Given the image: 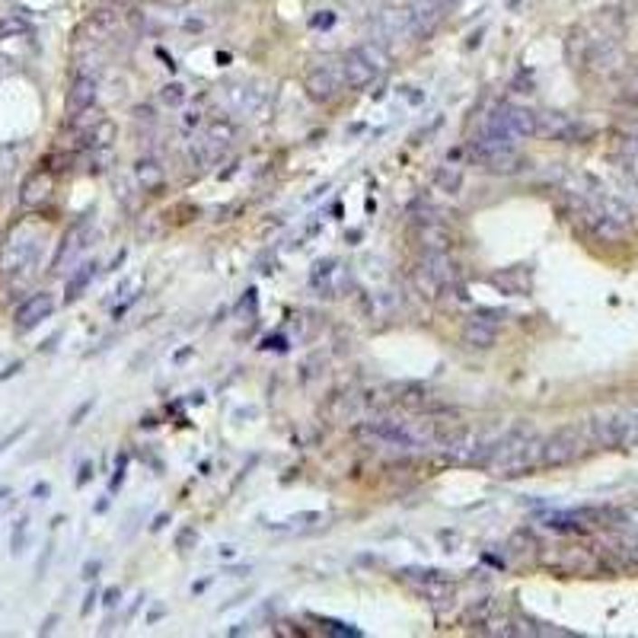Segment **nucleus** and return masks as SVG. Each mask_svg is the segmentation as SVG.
I'll return each mask as SVG.
<instances>
[{"label": "nucleus", "mask_w": 638, "mask_h": 638, "mask_svg": "<svg viewBox=\"0 0 638 638\" xmlns=\"http://www.w3.org/2000/svg\"><path fill=\"white\" fill-rule=\"evenodd\" d=\"M342 64L332 58L316 61V68H309L307 81H303V90L313 102H332L338 93H342Z\"/></svg>", "instance_id": "nucleus-5"}, {"label": "nucleus", "mask_w": 638, "mask_h": 638, "mask_svg": "<svg viewBox=\"0 0 638 638\" xmlns=\"http://www.w3.org/2000/svg\"><path fill=\"white\" fill-rule=\"evenodd\" d=\"M489 281L495 284L498 290H504V294L524 297L527 290H530V271L527 269H504V271H495Z\"/></svg>", "instance_id": "nucleus-19"}, {"label": "nucleus", "mask_w": 638, "mask_h": 638, "mask_svg": "<svg viewBox=\"0 0 638 638\" xmlns=\"http://www.w3.org/2000/svg\"><path fill=\"white\" fill-rule=\"evenodd\" d=\"M309 23H313V29H332L336 26V14H332V10H323V14H316Z\"/></svg>", "instance_id": "nucleus-32"}, {"label": "nucleus", "mask_w": 638, "mask_h": 638, "mask_svg": "<svg viewBox=\"0 0 638 638\" xmlns=\"http://www.w3.org/2000/svg\"><path fill=\"white\" fill-rule=\"evenodd\" d=\"M472 319H482V323H489V326H501L504 323V309H491V307H476L472 309Z\"/></svg>", "instance_id": "nucleus-28"}, {"label": "nucleus", "mask_w": 638, "mask_h": 638, "mask_svg": "<svg viewBox=\"0 0 638 638\" xmlns=\"http://www.w3.org/2000/svg\"><path fill=\"white\" fill-rule=\"evenodd\" d=\"M431 182H434V188L437 192H443V195H460V188H463V169L443 163V167L434 169Z\"/></svg>", "instance_id": "nucleus-21"}, {"label": "nucleus", "mask_w": 638, "mask_h": 638, "mask_svg": "<svg viewBox=\"0 0 638 638\" xmlns=\"http://www.w3.org/2000/svg\"><path fill=\"white\" fill-rule=\"evenodd\" d=\"M501 125L508 128L514 138H533L537 135V125H539V112L533 109H524V106H498L495 109Z\"/></svg>", "instance_id": "nucleus-11"}, {"label": "nucleus", "mask_w": 638, "mask_h": 638, "mask_svg": "<svg viewBox=\"0 0 638 638\" xmlns=\"http://www.w3.org/2000/svg\"><path fill=\"white\" fill-rule=\"evenodd\" d=\"M195 543H198V530H195V527H182V530L176 533V549H179V552L195 549Z\"/></svg>", "instance_id": "nucleus-29"}, {"label": "nucleus", "mask_w": 638, "mask_h": 638, "mask_svg": "<svg viewBox=\"0 0 638 638\" xmlns=\"http://www.w3.org/2000/svg\"><path fill=\"white\" fill-rule=\"evenodd\" d=\"M52 188H54V176L48 169H35L33 176H26L20 188V205L23 208H42V205L52 198Z\"/></svg>", "instance_id": "nucleus-14"}, {"label": "nucleus", "mask_w": 638, "mask_h": 638, "mask_svg": "<svg viewBox=\"0 0 638 638\" xmlns=\"http://www.w3.org/2000/svg\"><path fill=\"white\" fill-rule=\"evenodd\" d=\"M463 623H466V629H472V632H498L495 629L498 625V604L491 597L476 600V604L466 610Z\"/></svg>", "instance_id": "nucleus-17"}, {"label": "nucleus", "mask_w": 638, "mask_h": 638, "mask_svg": "<svg viewBox=\"0 0 638 638\" xmlns=\"http://www.w3.org/2000/svg\"><path fill=\"white\" fill-rule=\"evenodd\" d=\"M186 100H188L186 83L173 81V83H163V87H160V102H163V106H167V109H179V106H186Z\"/></svg>", "instance_id": "nucleus-25"}, {"label": "nucleus", "mask_w": 638, "mask_h": 638, "mask_svg": "<svg viewBox=\"0 0 638 638\" xmlns=\"http://www.w3.org/2000/svg\"><path fill=\"white\" fill-rule=\"evenodd\" d=\"M135 182L141 192H157L167 182V167L157 154H144L135 160Z\"/></svg>", "instance_id": "nucleus-16"}, {"label": "nucleus", "mask_w": 638, "mask_h": 638, "mask_svg": "<svg viewBox=\"0 0 638 638\" xmlns=\"http://www.w3.org/2000/svg\"><path fill=\"white\" fill-rule=\"evenodd\" d=\"M119 600H121V591H119V587H109V591H106V606H115Z\"/></svg>", "instance_id": "nucleus-36"}, {"label": "nucleus", "mask_w": 638, "mask_h": 638, "mask_svg": "<svg viewBox=\"0 0 638 638\" xmlns=\"http://www.w3.org/2000/svg\"><path fill=\"white\" fill-rule=\"evenodd\" d=\"M26 533H29V520L20 518L16 520V530H14V556H20L26 549Z\"/></svg>", "instance_id": "nucleus-31"}, {"label": "nucleus", "mask_w": 638, "mask_h": 638, "mask_svg": "<svg viewBox=\"0 0 638 638\" xmlns=\"http://www.w3.org/2000/svg\"><path fill=\"white\" fill-rule=\"evenodd\" d=\"M224 100H227V109L233 115H259L269 102V93L259 90L255 83H227Z\"/></svg>", "instance_id": "nucleus-8"}, {"label": "nucleus", "mask_w": 638, "mask_h": 638, "mask_svg": "<svg viewBox=\"0 0 638 638\" xmlns=\"http://www.w3.org/2000/svg\"><path fill=\"white\" fill-rule=\"evenodd\" d=\"M100 568H102L100 558H96V562H87V565H83V578H96V571H100Z\"/></svg>", "instance_id": "nucleus-35"}, {"label": "nucleus", "mask_w": 638, "mask_h": 638, "mask_svg": "<svg viewBox=\"0 0 638 638\" xmlns=\"http://www.w3.org/2000/svg\"><path fill=\"white\" fill-rule=\"evenodd\" d=\"M437 4H441V7H443V10H451V7H457L460 0H437Z\"/></svg>", "instance_id": "nucleus-40"}, {"label": "nucleus", "mask_w": 638, "mask_h": 638, "mask_svg": "<svg viewBox=\"0 0 638 638\" xmlns=\"http://www.w3.org/2000/svg\"><path fill=\"white\" fill-rule=\"evenodd\" d=\"M48 495H52V485H48V482H39V485L33 489V498H35V501H48Z\"/></svg>", "instance_id": "nucleus-33"}, {"label": "nucleus", "mask_w": 638, "mask_h": 638, "mask_svg": "<svg viewBox=\"0 0 638 638\" xmlns=\"http://www.w3.org/2000/svg\"><path fill=\"white\" fill-rule=\"evenodd\" d=\"M587 443H591V437H587L585 428H578V424H565V428L552 431V434L543 441V457H539V466L571 463L575 457L585 453Z\"/></svg>", "instance_id": "nucleus-2"}, {"label": "nucleus", "mask_w": 638, "mask_h": 638, "mask_svg": "<svg viewBox=\"0 0 638 638\" xmlns=\"http://www.w3.org/2000/svg\"><path fill=\"white\" fill-rule=\"evenodd\" d=\"M52 313H54V294L39 290V294H29L26 300L16 307L14 323H16V329L20 332H29V329H35L39 323H45Z\"/></svg>", "instance_id": "nucleus-9"}, {"label": "nucleus", "mask_w": 638, "mask_h": 638, "mask_svg": "<svg viewBox=\"0 0 638 638\" xmlns=\"http://www.w3.org/2000/svg\"><path fill=\"white\" fill-rule=\"evenodd\" d=\"M90 476H93V463H83V466H81V476H77V485L83 489V485L90 482Z\"/></svg>", "instance_id": "nucleus-34"}, {"label": "nucleus", "mask_w": 638, "mask_h": 638, "mask_svg": "<svg viewBox=\"0 0 638 638\" xmlns=\"http://www.w3.org/2000/svg\"><path fill=\"white\" fill-rule=\"evenodd\" d=\"M167 524H169V518H167V514H160V518L154 520V530H163Z\"/></svg>", "instance_id": "nucleus-38"}, {"label": "nucleus", "mask_w": 638, "mask_h": 638, "mask_svg": "<svg viewBox=\"0 0 638 638\" xmlns=\"http://www.w3.org/2000/svg\"><path fill=\"white\" fill-rule=\"evenodd\" d=\"M409 14H412V23H415V39H431L447 10H443L437 0H412Z\"/></svg>", "instance_id": "nucleus-12"}, {"label": "nucleus", "mask_w": 638, "mask_h": 638, "mask_svg": "<svg viewBox=\"0 0 638 638\" xmlns=\"http://www.w3.org/2000/svg\"><path fill=\"white\" fill-rule=\"evenodd\" d=\"M409 275H412V288H415L418 294L424 297V300H437V297H441L443 290H447V288L441 284V278H437L434 271H431L428 265L422 262V259H418V262L412 265Z\"/></svg>", "instance_id": "nucleus-20"}, {"label": "nucleus", "mask_w": 638, "mask_h": 638, "mask_svg": "<svg viewBox=\"0 0 638 638\" xmlns=\"http://www.w3.org/2000/svg\"><path fill=\"white\" fill-rule=\"evenodd\" d=\"M96 269H100V265L96 262H83L81 269L74 271V275L68 278V284H64V300H77V297L83 294V290L90 288V284H93V278H96Z\"/></svg>", "instance_id": "nucleus-22"}, {"label": "nucleus", "mask_w": 638, "mask_h": 638, "mask_svg": "<svg viewBox=\"0 0 638 638\" xmlns=\"http://www.w3.org/2000/svg\"><path fill=\"white\" fill-rule=\"evenodd\" d=\"M121 26V14L115 7H100L93 10V14L87 16V20L81 23V29H77V39H81V45H106L109 39L115 35V29Z\"/></svg>", "instance_id": "nucleus-7"}, {"label": "nucleus", "mask_w": 638, "mask_h": 638, "mask_svg": "<svg viewBox=\"0 0 638 638\" xmlns=\"http://www.w3.org/2000/svg\"><path fill=\"white\" fill-rule=\"evenodd\" d=\"M338 64H342V83H345L348 90H367L370 83H374L376 71L370 68V64L361 58V54H357V48L345 52Z\"/></svg>", "instance_id": "nucleus-13"}, {"label": "nucleus", "mask_w": 638, "mask_h": 638, "mask_svg": "<svg viewBox=\"0 0 638 638\" xmlns=\"http://www.w3.org/2000/svg\"><path fill=\"white\" fill-rule=\"evenodd\" d=\"M361 437H374V443H386V447H399V451H418L428 441H434V434H424L415 424L399 422V418H370L361 431Z\"/></svg>", "instance_id": "nucleus-1"}, {"label": "nucleus", "mask_w": 638, "mask_h": 638, "mask_svg": "<svg viewBox=\"0 0 638 638\" xmlns=\"http://www.w3.org/2000/svg\"><path fill=\"white\" fill-rule=\"evenodd\" d=\"M495 338H498L495 326L482 323V319H472V316L466 319L463 332H460V342H463L466 348H472V351H489L491 345H495Z\"/></svg>", "instance_id": "nucleus-18"}, {"label": "nucleus", "mask_w": 638, "mask_h": 638, "mask_svg": "<svg viewBox=\"0 0 638 638\" xmlns=\"http://www.w3.org/2000/svg\"><path fill=\"white\" fill-rule=\"evenodd\" d=\"M380 45H399V42H415V23H412L409 7H383L370 23Z\"/></svg>", "instance_id": "nucleus-4"}, {"label": "nucleus", "mask_w": 638, "mask_h": 638, "mask_svg": "<svg viewBox=\"0 0 638 638\" xmlns=\"http://www.w3.org/2000/svg\"><path fill=\"white\" fill-rule=\"evenodd\" d=\"M96 96H100V83H96V77L77 74L74 83H71V90H68V112L81 115V112H87V109H93Z\"/></svg>", "instance_id": "nucleus-15"}, {"label": "nucleus", "mask_w": 638, "mask_h": 638, "mask_svg": "<svg viewBox=\"0 0 638 638\" xmlns=\"http://www.w3.org/2000/svg\"><path fill=\"white\" fill-rule=\"evenodd\" d=\"M93 604H96V591H90V594H87V604L81 606V613H83V616H87V613L93 610Z\"/></svg>", "instance_id": "nucleus-37"}, {"label": "nucleus", "mask_w": 638, "mask_h": 638, "mask_svg": "<svg viewBox=\"0 0 638 638\" xmlns=\"http://www.w3.org/2000/svg\"><path fill=\"white\" fill-rule=\"evenodd\" d=\"M233 138H236V121L227 119V115H217V119L208 125V141L221 144V148H230Z\"/></svg>", "instance_id": "nucleus-24"}, {"label": "nucleus", "mask_w": 638, "mask_h": 638, "mask_svg": "<svg viewBox=\"0 0 638 638\" xmlns=\"http://www.w3.org/2000/svg\"><path fill=\"white\" fill-rule=\"evenodd\" d=\"M90 246V221H77L74 227L64 233V240H61V246H58V252H54V262H52V269L54 271H61L64 265H71L77 259V255L83 252V249Z\"/></svg>", "instance_id": "nucleus-10"}, {"label": "nucleus", "mask_w": 638, "mask_h": 638, "mask_svg": "<svg viewBox=\"0 0 638 638\" xmlns=\"http://www.w3.org/2000/svg\"><path fill=\"white\" fill-rule=\"evenodd\" d=\"M313 520H323V514H316V510H307V514H297V518H288V520H278V524H269V530H303L307 524Z\"/></svg>", "instance_id": "nucleus-26"}, {"label": "nucleus", "mask_w": 638, "mask_h": 638, "mask_svg": "<svg viewBox=\"0 0 638 638\" xmlns=\"http://www.w3.org/2000/svg\"><path fill=\"white\" fill-rule=\"evenodd\" d=\"M409 236L422 252H451L453 243H457V233L451 230V224L431 214L412 217Z\"/></svg>", "instance_id": "nucleus-3"}, {"label": "nucleus", "mask_w": 638, "mask_h": 638, "mask_svg": "<svg viewBox=\"0 0 638 638\" xmlns=\"http://www.w3.org/2000/svg\"><path fill=\"white\" fill-rule=\"evenodd\" d=\"M208 29V20H205L202 14H186V20H182V33H205Z\"/></svg>", "instance_id": "nucleus-30"}, {"label": "nucleus", "mask_w": 638, "mask_h": 638, "mask_svg": "<svg viewBox=\"0 0 638 638\" xmlns=\"http://www.w3.org/2000/svg\"><path fill=\"white\" fill-rule=\"evenodd\" d=\"M357 54H361L364 61H367L370 68L376 71V74H383V71L390 68V52H386V48L380 45V42H361V45H357Z\"/></svg>", "instance_id": "nucleus-23"}, {"label": "nucleus", "mask_w": 638, "mask_h": 638, "mask_svg": "<svg viewBox=\"0 0 638 638\" xmlns=\"http://www.w3.org/2000/svg\"><path fill=\"white\" fill-rule=\"evenodd\" d=\"M470 154L476 160V167H482L491 176H514L527 167L524 154L514 144H498V148H476V144H470Z\"/></svg>", "instance_id": "nucleus-6"}, {"label": "nucleus", "mask_w": 638, "mask_h": 638, "mask_svg": "<svg viewBox=\"0 0 638 638\" xmlns=\"http://www.w3.org/2000/svg\"><path fill=\"white\" fill-rule=\"evenodd\" d=\"M221 556H224V558H233L236 549H233V546H221Z\"/></svg>", "instance_id": "nucleus-39"}, {"label": "nucleus", "mask_w": 638, "mask_h": 638, "mask_svg": "<svg viewBox=\"0 0 638 638\" xmlns=\"http://www.w3.org/2000/svg\"><path fill=\"white\" fill-rule=\"evenodd\" d=\"M26 33V23L20 16H7V20H0V42L4 39H14V35Z\"/></svg>", "instance_id": "nucleus-27"}]
</instances>
